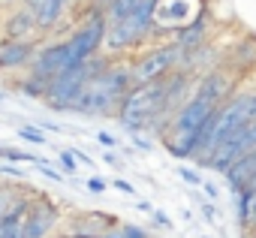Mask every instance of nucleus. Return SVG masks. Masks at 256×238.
I'll list each match as a JSON object with an SVG mask.
<instances>
[{
	"label": "nucleus",
	"mask_w": 256,
	"mask_h": 238,
	"mask_svg": "<svg viewBox=\"0 0 256 238\" xmlns=\"http://www.w3.org/2000/svg\"><path fill=\"white\" fill-rule=\"evenodd\" d=\"M108 64H112V54H102V52H100V54H94V58L84 60V64L66 66L64 72H58V76L48 82L42 102H46L48 108H54V112H66V114H70V108H72V102L78 100V94L84 90V84H88L96 72H102Z\"/></svg>",
	"instance_id": "nucleus-4"
},
{
	"label": "nucleus",
	"mask_w": 256,
	"mask_h": 238,
	"mask_svg": "<svg viewBox=\"0 0 256 238\" xmlns=\"http://www.w3.org/2000/svg\"><path fill=\"white\" fill-rule=\"evenodd\" d=\"M66 4L70 0H22V6L36 18L40 34H52L60 24L64 12H66Z\"/></svg>",
	"instance_id": "nucleus-10"
},
{
	"label": "nucleus",
	"mask_w": 256,
	"mask_h": 238,
	"mask_svg": "<svg viewBox=\"0 0 256 238\" xmlns=\"http://www.w3.org/2000/svg\"><path fill=\"white\" fill-rule=\"evenodd\" d=\"M253 175H256V151L241 154L238 160H232V163L223 169V178H226V184H229V190H232V193H235V190H241V187H247Z\"/></svg>",
	"instance_id": "nucleus-13"
},
{
	"label": "nucleus",
	"mask_w": 256,
	"mask_h": 238,
	"mask_svg": "<svg viewBox=\"0 0 256 238\" xmlns=\"http://www.w3.org/2000/svg\"><path fill=\"white\" fill-rule=\"evenodd\" d=\"M36 36H40V28H36V18L24 10V6H18V10H12L10 16H6V22H4V40H18V42H36Z\"/></svg>",
	"instance_id": "nucleus-12"
},
{
	"label": "nucleus",
	"mask_w": 256,
	"mask_h": 238,
	"mask_svg": "<svg viewBox=\"0 0 256 238\" xmlns=\"http://www.w3.org/2000/svg\"><path fill=\"white\" fill-rule=\"evenodd\" d=\"M46 88H48V82L40 78V76H34V72H28V76L18 82V90H22L24 96H30V100H42V96H46Z\"/></svg>",
	"instance_id": "nucleus-15"
},
{
	"label": "nucleus",
	"mask_w": 256,
	"mask_h": 238,
	"mask_svg": "<svg viewBox=\"0 0 256 238\" xmlns=\"http://www.w3.org/2000/svg\"><path fill=\"white\" fill-rule=\"evenodd\" d=\"M0 160H6V163H28V166H36L42 157L30 154V151H22V148H10V145H0Z\"/></svg>",
	"instance_id": "nucleus-16"
},
{
	"label": "nucleus",
	"mask_w": 256,
	"mask_h": 238,
	"mask_svg": "<svg viewBox=\"0 0 256 238\" xmlns=\"http://www.w3.org/2000/svg\"><path fill=\"white\" fill-rule=\"evenodd\" d=\"M133 88V78H130V64H120V60H112L102 72H96L84 90L78 94V100L72 102L70 114H88V118H106V114H114L124 94Z\"/></svg>",
	"instance_id": "nucleus-2"
},
{
	"label": "nucleus",
	"mask_w": 256,
	"mask_h": 238,
	"mask_svg": "<svg viewBox=\"0 0 256 238\" xmlns=\"http://www.w3.org/2000/svg\"><path fill=\"white\" fill-rule=\"evenodd\" d=\"M199 208H202V217H205L208 223H217V217H220V211L214 208V202H199Z\"/></svg>",
	"instance_id": "nucleus-24"
},
{
	"label": "nucleus",
	"mask_w": 256,
	"mask_h": 238,
	"mask_svg": "<svg viewBox=\"0 0 256 238\" xmlns=\"http://www.w3.org/2000/svg\"><path fill=\"white\" fill-rule=\"evenodd\" d=\"M112 187H114V190H120L124 196H136V187H133L130 181H124V178H114V181H112Z\"/></svg>",
	"instance_id": "nucleus-26"
},
{
	"label": "nucleus",
	"mask_w": 256,
	"mask_h": 238,
	"mask_svg": "<svg viewBox=\"0 0 256 238\" xmlns=\"http://www.w3.org/2000/svg\"><path fill=\"white\" fill-rule=\"evenodd\" d=\"M163 90L166 82H148V84H133L124 94L114 118L126 133H154L160 124V112H163Z\"/></svg>",
	"instance_id": "nucleus-3"
},
{
	"label": "nucleus",
	"mask_w": 256,
	"mask_h": 238,
	"mask_svg": "<svg viewBox=\"0 0 256 238\" xmlns=\"http://www.w3.org/2000/svg\"><path fill=\"white\" fill-rule=\"evenodd\" d=\"M84 187H88V190H90V193H96V196H100V193H106V190H108V184H106V181H102V178H88V184H84Z\"/></svg>",
	"instance_id": "nucleus-28"
},
{
	"label": "nucleus",
	"mask_w": 256,
	"mask_h": 238,
	"mask_svg": "<svg viewBox=\"0 0 256 238\" xmlns=\"http://www.w3.org/2000/svg\"><path fill=\"white\" fill-rule=\"evenodd\" d=\"M58 163H60V172L64 175H76L78 172V163H76V157L70 151H58Z\"/></svg>",
	"instance_id": "nucleus-19"
},
{
	"label": "nucleus",
	"mask_w": 256,
	"mask_h": 238,
	"mask_svg": "<svg viewBox=\"0 0 256 238\" xmlns=\"http://www.w3.org/2000/svg\"><path fill=\"white\" fill-rule=\"evenodd\" d=\"M66 66H70V52H66V42L58 40V42H48V46H40V48H36V54H34V60H30V66H28V72H34V76L52 82V78H54L58 72H64Z\"/></svg>",
	"instance_id": "nucleus-9"
},
{
	"label": "nucleus",
	"mask_w": 256,
	"mask_h": 238,
	"mask_svg": "<svg viewBox=\"0 0 256 238\" xmlns=\"http://www.w3.org/2000/svg\"><path fill=\"white\" fill-rule=\"evenodd\" d=\"M139 4H142V0H106V4H102V12H106L108 22H120V18L130 16Z\"/></svg>",
	"instance_id": "nucleus-14"
},
{
	"label": "nucleus",
	"mask_w": 256,
	"mask_h": 238,
	"mask_svg": "<svg viewBox=\"0 0 256 238\" xmlns=\"http://www.w3.org/2000/svg\"><path fill=\"white\" fill-rule=\"evenodd\" d=\"M154 10H157V0H142L126 18L108 22L102 48L108 54H124V52H133V48L145 46L154 36Z\"/></svg>",
	"instance_id": "nucleus-5"
},
{
	"label": "nucleus",
	"mask_w": 256,
	"mask_h": 238,
	"mask_svg": "<svg viewBox=\"0 0 256 238\" xmlns=\"http://www.w3.org/2000/svg\"><path fill=\"white\" fill-rule=\"evenodd\" d=\"M178 175H181V178H184V181H187L190 187H199V184L205 181V178H202V175H199L196 169H190V166H181V169H178Z\"/></svg>",
	"instance_id": "nucleus-21"
},
{
	"label": "nucleus",
	"mask_w": 256,
	"mask_h": 238,
	"mask_svg": "<svg viewBox=\"0 0 256 238\" xmlns=\"http://www.w3.org/2000/svg\"><path fill=\"white\" fill-rule=\"evenodd\" d=\"M96 142H100L106 151H112V148H118V145H120V142H118L112 133H106V130H96Z\"/></svg>",
	"instance_id": "nucleus-22"
},
{
	"label": "nucleus",
	"mask_w": 256,
	"mask_h": 238,
	"mask_svg": "<svg viewBox=\"0 0 256 238\" xmlns=\"http://www.w3.org/2000/svg\"><path fill=\"white\" fill-rule=\"evenodd\" d=\"M136 208H139V211H145V214H151V211H154V205H151V202H136Z\"/></svg>",
	"instance_id": "nucleus-31"
},
{
	"label": "nucleus",
	"mask_w": 256,
	"mask_h": 238,
	"mask_svg": "<svg viewBox=\"0 0 256 238\" xmlns=\"http://www.w3.org/2000/svg\"><path fill=\"white\" fill-rule=\"evenodd\" d=\"M0 175H12V178H18V181H24V178H28V172H24V169H18L16 163H4V166H0Z\"/></svg>",
	"instance_id": "nucleus-23"
},
{
	"label": "nucleus",
	"mask_w": 256,
	"mask_h": 238,
	"mask_svg": "<svg viewBox=\"0 0 256 238\" xmlns=\"http://www.w3.org/2000/svg\"><path fill=\"white\" fill-rule=\"evenodd\" d=\"M118 235L120 238H151V232L136 223H118Z\"/></svg>",
	"instance_id": "nucleus-18"
},
{
	"label": "nucleus",
	"mask_w": 256,
	"mask_h": 238,
	"mask_svg": "<svg viewBox=\"0 0 256 238\" xmlns=\"http://www.w3.org/2000/svg\"><path fill=\"white\" fill-rule=\"evenodd\" d=\"M60 217H64L60 205L52 196H46L42 190H36L30 196V208L22 220V238H48L52 229L60 223Z\"/></svg>",
	"instance_id": "nucleus-8"
},
{
	"label": "nucleus",
	"mask_w": 256,
	"mask_h": 238,
	"mask_svg": "<svg viewBox=\"0 0 256 238\" xmlns=\"http://www.w3.org/2000/svg\"><path fill=\"white\" fill-rule=\"evenodd\" d=\"M199 187L205 190V196H208V202H217V196H220V190H217V184H214V181H202Z\"/></svg>",
	"instance_id": "nucleus-29"
},
{
	"label": "nucleus",
	"mask_w": 256,
	"mask_h": 238,
	"mask_svg": "<svg viewBox=\"0 0 256 238\" xmlns=\"http://www.w3.org/2000/svg\"><path fill=\"white\" fill-rule=\"evenodd\" d=\"M18 139H24L28 145H48V139H46V130H40L36 124L18 127Z\"/></svg>",
	"instance_id": "nucleus-17"
},
{
	"label": "nucleus",
	"mask_w": 256,
	"mask_h": 238,
	"mask_svg": "<svg viewBox=\"0 0 256 238\" xmlns=\"http://www.w3.org/2000/svg\"><path fill=\"white\" fill-rule=\"evenodd\" d=\"M151 217H154V223H157V226H163V229H172V217H169L166 211L154 208V211H151Z\"/></svg>",
	"instance_id": "nucleus-25"
},
{
	"label": "nucleus",
	"mask_w": 256,
	"mask_h": 238,
	"mask_svg": "<svg viewBox=\"0 0 256 238\" xmlns=\"http://www.w3.org/2000/svg\"><path fill=\"white\" fill-rule=\"evenodd\" d=\"M102 160H106L108 166H114V169H120V166H124V160H120L114 151H106V154H102Z\"/></svg>",
	"instance_id": "nucleus-30"
},
{
	"label": "nucleus",
	"mask_w": 256,
	"mask_h": 238,
	"mask_svg": "<svg viewBox=\"0 0 256 238\" xmlns=\"http://www.w3.org/2000/svg\"><path fill=\"white\" fill-rule=\"evenodd\" d=\"M133 145H136V151H145V154L154 148V145H151V139H148V136H142V133H133Z\"/></svg>",
	"instance_id": "nucleus-27"
},
{
	"label": "nucleus",
	"mask_w": 256,
	"mask_h": 238,
	"mask_svg": "<svg viewBox=\"0 0 256 238\" xmlns=\"http://www.w3.org/2000/svg\"><path fill=\"white\" fill-rule=\"evenodd\" d=\"M36 42H18V40H4L0 42V72H16V70H28L34 54H36Z\"/></svg>",
	"instance_id": "nucleus-11"
},
{
	"label": "nucleus",
	"mask_w": 256,
	"mask_h": 238,
	"mask_svg": "<svg viewBox=\"0 0 256 238\" xmlns=\"http://www.w3.org/2000/svg\"><path fill=\"white\" fill-rule=\"evenodd\" d=\"M16 196H18V193H16L10 184H0V217H4V211L12 205V199H16Z\"/></svg>",
	"instance_id": "nucleus-20"
},
{
	"label": "nucleus",
	"mask_w": 256,
	"mask_h": 238,
	"mask_svg": "<svg viewBox=\"0 0 256 238\" xmlns=\"http://www.w3.org/2000/svg\"><path fill=\"white\" fill-rule=\"evenodd\" d=\"M106 28H108V18H106L102 6H88V16H84V18L78 22V28L64 40V42H66V52H70V66L84 64V60H90L94 54L102 52Z\"/></svg>",
	"instance_id": "nucleus-6"
},
{
	"label": "nucleus",
	"mask_w": 256,
	"mask_h": 238,
	"mask_svg": "<svg viewBox=\"0 0 256 238\" xmlns=\"http://www.w3.org/2000/svg\"><path fill=\"white\" fill-rule=\"evenodd\" d=\"M4 100H6V94H4V90H0V102H4Z\"/></svg>",
	"instance_id": "nucleus-33"
},
{
	"label": "nucleus",
	"mask_w": 256,
	"mask_h": 238,
	"mask_svg": "<svg viewBox=\"0 0 256 238\" xmlns=\"http://www.w3.org/2000/svg\"><path fill=\"white\" fill-rule=\"evenodd\" d=\"M235 84H238L235 72H229L226 66H211V70H205L196 78L190 96L172 114L169 130L163 136V145H166V151L172 157H178V160H190L193 157V142H196L199 127L217 112V106L229 94H235Z\"/></svg>",
	"instance_id": "nucleus-1"
},
{
	"label": "nucleus",
	"mask_w": 256,
	"mask_h": 238,
	"mask_svg": "<svg viewBox=\"0 0 256 238\" xmlns=\"http://www.w3.org/2000/svg\"><path fill=\"white\" fill-rule=\"evenodd\" d=\"M247 238H256V226H253V229H247Z\"/></svg>",
	"instance_id": "nucleus-32"
},
{
	"label": "nucleus",
	"mask_w": 256,
	"mask_h": 238,
	"mask_svg": "<svg viewBox=\"0 0 256 238\" xmlns=\"http://www.w3.org/2000/svg\"><path fill=\"white\" fill-rule=\"evenodd\" d=\"M181 66V52L175 42H160L148 52H142L139 58L130 60V78L133 84H148V82H160L166 78L172 70Z\"/></svg>",
	"instance_id": "nucleus-7"
}]
</instances>
